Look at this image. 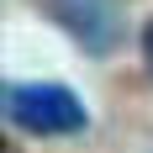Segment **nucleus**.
<instances>
[{
    "label": "nucleus",
    "instance_id": "1",
    "mask_svg": "<svg viewBox=\"0 0 153 153\" xmlns=\"http://www.w3.org/2000/svg\"><path fill=\"white\" fill-rule=\"evenodd\" d=\"M5 116L32 137H69L90 127V111L63 85H5Z\"/></svg>",
    "mask_w": 153,
    "mask_h": 153
},
{
    "label": "nucleus",
    "instance_id": "2",
    "mask_svg": "<svg viewBox=\"0 0 153 153\" xmlns=\"http://www.w3.org/2000/svg\"><path fill=\"white\" fill-rule=\"evenodd\" d=\"M37 5H42L79 48L111 53V42H116V5H111V0H37Z\"/></svg>",
    "mask_w": 153,
    "mask_h": 153
},
{
    "label": "nucleus",
    "instance_id": "3",
    "mask_svg": "<svg viewBox=\"0 0 153 153\" xmlns=\"http://www.w3.org/2000/svg\"><path fill=\"white\" fill-rule=\"evenodd\" d=\"M143 63H148V74H153V21L143 27Z\"/></svg>",
    "mask_w": 153,
    "mask_h": 153
}]
</instances>
